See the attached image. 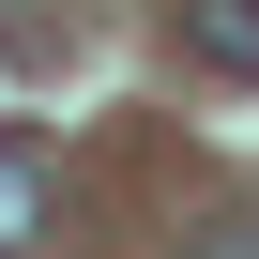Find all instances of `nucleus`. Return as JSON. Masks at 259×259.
I'll use <instances>...</instances> for the list:
<instances>
[{"label": "nucleus", "instance_id": "1", "mask_svg": "<svg viewBox=\"0 0 259 259\" xmlns=\"http://www.w3.org/2000/svg\"><path fill=\"white\" fill-rule=\"evenodd\" d=\"M183 61H213V76H259V0H183Z\"/></svg>", "mask_w": 259, "mask_h": 259}, {"label": "nucleus", "instance_id": "2", "mask_svg": "<svg viewBox=\"0 0 259 259\" xmlns=\"http://www.w3.org/2000/svg\"><path fill=\"white\" fill-rule=\"evenodd\" d=\"M31 229H46V153H31V138H0V259H16Z\"/></svg>", "mask_w": 259, "mask_h": 259}]
</instances>
